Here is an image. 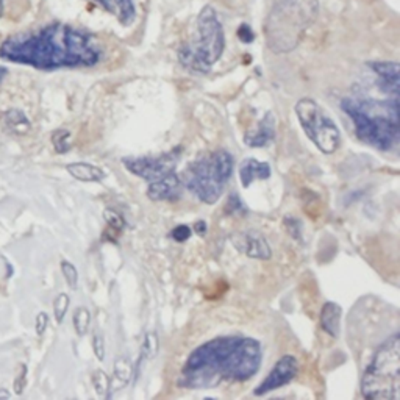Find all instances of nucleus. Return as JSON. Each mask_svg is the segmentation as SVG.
Returning <instances> with one entry per match:
<instances>
[{"mask_svg":"<svg viewBox=\"0 0 400 400\" xmlns=\"http://www.w3.org/2000/svg\"><path fill=\"white\" fill-rule=\"evenodd\" d=\"M0 58L39 71L74 69L97 64L102 60V49L89 33L55 22L5 39L0 44Z\"/></svg>","mask_w":400,"mask_h":400,"instance_id":"f257e3e1","label":"nucleus"},{"mask_svg":"<svg viewBox=\"0 0 400 400\" xmlns=\"http://www.w3.org/2000/svg\"><path fill=\"white\" fill-rule=\"evenodd\" d=\"M263 349L250 336L227 335L204 342L191 352L178 385L188 390H210L222 381H247L260 370Z\"/></svg>","mask_w":400,"mask_h":400,"instance_id":"f03ea898","label":"nucleus"},{"mask_svg":"<svg viewBox=\"0 0 400 400\" xmlns=\"http://www.w3.org/2000/svg\"><path fill=\"white\" fill-rule=\"evenodd\" d=\"M341 108L352 119L360 141L381 152L397 148L400 141L399 97L390 100L344 99Z\"/></svg>","mask_w":400,"mask_h":400,"instance_id":"7ed1b4c3","label":"nucleus"},{"mask_svg":"<svg viewBox=\"0 0 400 400\" xmlns=\"http://www.w3.org/2000/svg\"><path fill=\"white\" fill-rule=\"evenodd\" d=\"M233 156L230 152L219 149L211 154L200 156L185 169L182 185L189 193L207 205H214L221 199L233 174Z\"/></svg>","mask_w":400,"mask_h":400,"instance_id":"20e7f679","label":"nucleus"},{"mask_svg":"<svg viewBox=\"0 0 400 400\" xmlns=\"http://www.w3.org/2000/svg\"><path fill=\"white\" fill-rule=\"evenodd\" d=\"M224 49V27L214 8L207 5L197 18V30L193 41L180 47L178 60L187 69L207 74L221 58Z\"/></svg>","mask_w":400,"mask_h":400,"instance_id":"39448f33","label":"nucleus"},{"mask_svg":"<svg viewBox=\"0 0 400 400\" xmlns=\"http://www.w3.org/2000/svg\"><path fill=\"white\" fill-rule=\"evenodd\" d=\"M362 394L368 400L400 399V335L394 333L377 349L362 379Z\"/></svg>","mask_w":400,"mask_h":400,"instance_id":"423d86ee","label":"nucleus"},{"mask_svg":"<svg viewBox=\"0 0 400 400\" xmlns=\"http://www.w3.org/2000/svg\"><path fill=\"white\" fill-rule=\"evenodd\" d=\"M297 119L308 139L325 155H331L340 149L341 132L335 121L316 100L303 97L294 106Z\"/></svg>","mask_w":400,"mask_h":400,"instance_id":"0eeeda50","label":"nucleus"},{"mask_svg":"<svg viewBox=\"0 0 400 400\" xmlns=\"http://www.w3.org/2000/svg\"><path fill=\"white\" fill-rule=\"evenodd\" d=\"M180 150H182V148H177L161 155L126 156V158H122V165L133 176L150 183L176 171L180 155H182Z\"/></svg>","mask_w":400,"mask_h":400,"instance_id":"6e6552de","label":"nucleus"},{"mask_svg":"<svg viewBox=\"0 0 400 400\" xmlns=\"http://www.w3.org/2000/svg\"><path fill=\"white\" fill-rule=\"evenodd\" d=\"M297 373H298L297 358L292 357V355H283V357L275 363L266 379L255 388L253 394H255V396H264V394L268 392L280 390V388L286 386L288 383L294 380Z\"/></svg>","mask_w":400,"mask_h":400,"instance_id":"1a4fd4ad","label":"nucleus"},{"mask_svg":"<svg viewBox=\"0 0 400 400\" xmlns=\"http://www.w3.org/2000/svg\"><path fill=\"white\" fill-rule=\"evenodd\" d=\"M232 244L235 249L244 253L246 257L253 258V260H270L272 257V250H270L269 242L266 238L257 230H250V232H239L232 235Z\"/></svg>","mask_w":400,"mask_h":400,"instance_id":"9d476101","label":"nucleus"},{"mask_svg":"<svg viewBox=\"0 0 400 400\" xmlns=\"http://www.w3.org/2000/svg\"><path fill=\"white\" fill-rule=\"evenodd\" d=\"M182 180H180V176H177V172L174 171L165 177L155 180V182H150L148 188V197L152 202H174L182 194Z\"/></svg>","mask_w":400,"mask_h":400,"instance_id":"9b49d317","label":"nucleus"},{"mask_svg":"<svg viewBox=\"0 0 400 400\" xmlns=\"http://www.w3.org/2000/svg\"><path fill=\"white\" fill-rule=\"evenodd\" d=\"M368 66L375 72L380 91L399 97V64L396 61H370Z\"/></svg>","mask_w":400,"mask_h":400,"instance_id":"f8f14e48","label":"nucleus"},{"mask_svg":"<svg viewBox=\"0 0 400 400\" xmlns=\"http://www.w3.org/2000/svg\"><path fill=\"white\" fill-rule=\"evenodd\" d=\"M275 139V117L272 113H268L263 119L258 122V126L249 130L244 137V144L253 149L266 148Z\"/></svg>","mask_w":400,"mask_h":400,"instance_id":"ddd939ff","label":"nucleus"},{"mask_svg":"<svg viewBox=\"0 0 400 400\" xmlns=\"http://www.w3.org/2000/svg\"><path fill=\"white\" fill-rule=\"evenodd\" d=\"M272 174V169L264 161H258L257 158H246L239 165V180L242 187L249 188L257 180H268Z\"/></svg>","mask_w":400,"mask_h":400,"instance_id":"4468645a","label":"nucleus"},{"mask_svg":"<svg viewBox=\"0 0 400 400\" xmlns=\"http://www.w3.org/2000/svg\"><path fill=\"white\" fill-rule=\"evenodd\" d=\"M110 14H115L122 25H130L137 18V8L133 0H94Z\"/></svg>","mask_w":400,"mask_h":400,"instance_id":"2eb2a0df","label":"nucleus"},{"mask_svg":"<svg viewBox=\"0 0 400 400\" xmlns=\"http://www.w3.org/2000/svg\"><path fill=\"white\" fill-rule=\"evenodd\" d=\"M341 318H342V308L335 302H325L322 308H320L319 320L320 327L327 335L331 338H338L341 331Z\"/></svg>","mask_w":400,"mask_h":400,"instance_id":"dca6fc26","label":"nucleus"},{"mask_svg":"<svg viewBox=\"0 0 400 400\" xmlns=\"http://www.w3.org/2000/svg\"><path fill=\"white\" fill-rule=\"evenodd\" d=\"M66 171L78 182L84 183H97L106 177L104 169L94 166L91 163H71L66 166Z\"/></svg>","mask_w":400,"mask_h":400,"instance_id":"f3484780","label":"nucleus"},{"mask_svg":"<svg viewBox=\"0 0 400 400\" xmlns=\"http://www.w3.org/2000/svg\"><path fill=\"white\" fill-rule=\"evenodd\" d=\"M158 351H160V338H158V335H156L155 331H149V333H145L143 346H141L139 358H138L137 364H133L134 366V370H133L134 379H138V375L141 373V368H143V364L150 362V360H154L156 355H158Z\"/></svg>","mask_w":400,"mask_h":400,"instance_id":"a211bd4d","label":"nucleus"},{"mask_svg":"<svg viewBox=\"0 0 400 400\" xmlns=\"http://www.w3.org/2000/svg\"><path fill=\"white\" fill-rule=\"evenodd\" d=\"M2 126L8 133L25 134L30 132L32 122L28 121V117L24 113L16 108H11L2 115Z\"/></svg>","mask_w":400,"mask_h":400,"instance_id":"6ab92c4d","label":"nucleus"},{"mask_svg":"<svg viewBox=\"0 0 400 400\" xmlns=\"http://www.w3.org/2000/svg\"><path fill=\"white\" fill-rule=\"evenodd\" d=\"M93 385H94L95 392H97L100 397H105V399L111 397L113 381L110 379V375L106 374L105 370H102V369L94 370V373H93Z\"/></svg>","mask_w":400,"mask_h":400,"instance_id":"aec40b11","label":"nucleus"},{"mask_svg":"<svg viewBox=\"0 0 400 400\" xmlns=\"http://www.w3.org/2000/svg\"><path fill=\"white\" fill-rule=\"evenodd\" d=\"M72 322H74L75 333L78 336L86 335L89 325H91V313H89V309L84 307H78L74 313V318H72Z\"/></svg>","mask_w":400,"mask_h":400,"instance_id":"412c9836","label":"nucleus"},{"mask_svg":"<svg viewBox=\"0 0 400 400\" xmlns=\"http://www.w3.org/2000/svg\"><path fill=\"white\" fill-rule=\"evenodd\" d=\"M134 366L128 357H119L115 362V377L121 383H128L133 377Z\"/></svg>","mask_w":400,"mask_h":400,"instance_id":"4be33fe9","label":"nucleus"},{"mask_svg":"<svg viewBox=\"0 0 400 400\" xmlns=\"http://www.w3.org/2000/svg\"><path fill=\"white\" fill-rule=\"evenodd\" d=\"M71 133L69 130H64V128H60L52 133V144L54 149L56 150V154H67L71 149Z\"/></svg>","mask_w":400,"mask_h":400,"instance_id":"5701e85b","label":"nucleus"},{"mask_svg":"<svg viewBox=\"0 0 400 400\" xmlns=\"http://www.w3.org/2000/svg\"><path fill=\"white\" fill-rule=\"evenodd\" d=\"M69 303H71V298L64 292H61L55 297L54 301V316L56 324H61L64 320V316L67 313V309H69Z\"/></svg>","mask_w":400,"mask_h":400,"instance_id":"b1692460","label":"nucleus"},{"mask_svg":"<svg viewBox=\"0 0 400 400\" xmlns=\"http://www.w3.org/2000/svg\"><path fill=\"white\" fill-rule=\"evenodd\" d=\"M104 219L108 224V228L116 230V232H122L126 228V219H123L119 211H116L115 208H106L104 211Z\"/></svg>","mask_w":400,"mask_h":400,"instance_id":"393cba45","label":"nucleus"},{"mask_svg":"<svg viewBox=\"0 0 400 400\" xmlns=\"http://www.w3.org/2000/svg\"><path fill=\"white\" fill-rule=\"evenodd\" d=\"M61 272H63V277L66 280V283L69 285L71 290H77L78 286V270L71 261L63 260L61 261Z\"/></svg>","mask_w":400,"mask_h":400,"instance_id":"a878e982","label":"nucleus"},{"mask_svg":"<svg viewBox=\"0 0 400 400\" xmlns=\"http://www.w3.org/2000/svg\"><path fill=\"white\" fill-rule=\"evenodd\" d=\"M225 211H227L230 216H238V214H246L247 213V207L244 205V202H242V199L238 194L232 193L228 196Z\"/></svg>","mask_w":400,"mask_h":400,"instance_id":"bb28decb","label":"nucleus"},{"mask_svg":"<svg viewBox=\"0 0 400 400\" xmlns=\"http://www.w3.org/2000/svg\"><path fill=\"white\" fill-rule=\"evenodd\" d=\"M191 235H193V228H191L189 225L178 224L171 230V235L169 236L177 242H187L191 238Z\"/></svg>","mask_w":400,"mask_h":400,"instance_id":"cd10ccee","label":"nucleus"},{"mask_svg":"<svg viewBox=\"0 0 400 400\" xmlns=\"http://www.w3.org/2000/svg\"><path fill=\"white\" fill-rule=\"evenodd\" d=\"M285 225H286V230H288V233L294 238L296 241H301L302 239V222L298 221V219L288 216L285 217Z\"/></svg>","mask_w":400,"mask_h":400,"instance_id":"c85d7f7f","label":"nucleus"},{"mask_svg":"<svg viewBox=\"0 0 400 400\" xmlns=\"http://www.w3.org/2000/svg\"><path fill=\"white\" fill-rule=\"evenodd\" d=\"M93 349H94V353H95V357H97L99 362H104L105 360V340H104V335L99 333V331H95L94 336H93Z\"/></svg>","mask_w":400,"mask_h":400,"instance_id":"c756f323","label":"nucleus"},{"mask_svg":"<svg viewBox=\"0 0 400 400\" xmlns=\"http://www.w3.org/2000/svg\"><path fill=\"white\" fill-rule=\"evenodd\" d=\"M27 386V366L25 364H21V374H18V377L14 379V392L16 394H22Z\"/></svg>","mask_w":400,"mask_h":400,"instance_id":"7c9ffc66","label":"nucleus"},{"mask_svg":"<svg viewBox=\"0 0 400 400\" xmlns=\"http://www.w3.org/2000/svg\"><path fill=\"white\" fill-rule=\"evenodd\" d=\"M35 327H36L38 336H43L44 333H46V330H47V327H49V316H47V313H44V311L38 313Z\"/></svg>","mask_w":400,"mask_h":400,"instance_id":"2f4dec72","label":"nucleus"},{"mask_svg":"<svg viewBox=\"0 0 400 400\" xmlns=\"http://www.w3.org/2000/svg\"><path fill=\"white\" fill-rule=\"evenodd\" d=\"M238 38L241 39L242 43H246V44H250L253 41V38H255V35H253V32H252V28L247 25V24H242L239 28H238Z\"/></svg>","mask_w":400,"mask_h":400,"instance_id":"473e14b6","label":"nucleus"},{"mask_svg":"<svg viewBox=\"0 0 400 400\" xmlns=\"http://www.w3.org/2000/svg\"><path fill=\"white\" fill-rule=\"evenodd\" d=\"M207 230H208V227H207V222L205 221H197L194 224V232L197 235H199V236H205Z\"/></svg>","mask_w":400,"mask_h":400,"instance_id":"72a5a7b5","label":"nucleus"},{"mask_svg":"<svg viewBox=\"0 0 400 400\" xmlns=\"http://www.w3.org/2000/svg\"><path fill=\"white\" fill-rule=\"evenodd\" d=\"M8 74V71H7V67H3V66H0V83H2V80L5 77H7Z\"/></svg>","mask_w":400,"mask_h":400,"instance_id":"f704fd0d","label":"nucleus"},{"mask_svg":"<svg viewBox=\"0 0 400 400\" xmlns=\"http://www.w3.org/2000/svg\"><path fill=\"white\" fill-rule=\"evenodd\" d=\"M3 2L5 0H0V18H2V14H3Z\"/></svg>","mask_w":400,"mask_h":400,"instance_id":"c9c22d12","label":"nucleus"}]
</instances>
